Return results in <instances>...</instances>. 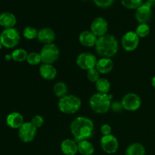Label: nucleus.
Returning a JSON list of instances; mask_svg holds the SVG:
<instances>
[{"instance_id": "nucleus-1", "label": "nucleus", "mask_w": 155, "mask_h": 155, "mask_svg": "<svg viewBox=\"0 0 155 155\" xmlns=\"http://www.w3.org/2000/svg\"><path fill=\"white\" fill-rule=\"evenodd\" d=\"M70 130L74 140L78 143L92 137L94 133V124L89 118L77 117L71 122Z\"/></svg>"}, {"instance_id": "nucleus-2", "label": "nucleus", "mask_w": 155, "mask_h": 155, "mask_svg": "<svg viewBox=\"0 0 155 155\" xmlns=\"http://www.w3.org/2000/svg\"><path fill=\"white\" fill-rule=\"evenodd\" d=\"M95 51L102 58L114 57L119 50V42L114 36L106 34L98 37L95 44Z\"/></svg>"}, {"instance_id": "nucleus-3", "label": "nucleus", "mask_w": 155, "mask_h": 155, "mask_svg": "<svg viewBox=\"0 0 155 155\" xmlns=\"http://www.w3.org/2000/svg\"><path fill=\"white\" fill-rule=\"evenodd\" d=\"M113 96L110 94L100 92L93 94L89 98V105L95 113L98 114H106L110 110Z\"/></svg>"}, {"instance_id": "nucleus-4", "label": "nucleus", "mask_w": 155, "mask_h": 155, "mask_svg": "<svg viewBox=\"0 0 155 155\" xmlns=\"http://www.w3.org/2000/svg\"><path fill=\"white\" fill-rule=\"evenodd\" d=\"M82 105L81 100L74 95H67L59 98L58 107L61 113L65 114H74L79 111Z\"/></svg>"}, {"instance_id": "nucleus-5", "label": "nucleus", "mask_w": 155, "mask_h": 155, "mask_svg": "<svg viewBox=\"0 0 155 155\" xmlns=\"http://www.w3.org/2000/svg\"><path fill=\"white\" fill-rule=\"evenodd\" d=\"M21 36L19 31L15 27L5 29L0 33V41L5 48H15L18 45Z\"/></svg>"}, {"instance_id": "nucleus-6", "label": "nucleus", "mask_w": 155, "mask_h": 155, "mask_svg": "<svg viewBox=\"0 0 155 155\" xmlns=\"http://www.w3.org/2000/svg\"><path fill=\"white\" fill-rule=\"evenodd\" d=\"M40 55L42 64H53L60 57V50L55 44H47L41 49Z\"/></svg>"}, {"instance_id": "nucleus-7", "label": "nucleus", "mask_w": 155, "mask_h": 155, "mask_svg": "<svg viewBox=\"0 0 155 155\" xmlns=\"http://www.w3.org/2000/svg\"><path fill=\"white\" fill-rule=\"evenodd\" d=\"M97 61L96 56L90 52L80 53L76 60V63L79 68L87 71L95 68Z\"/></svg>"}, {"instance_id": "nucleus-8", "label": "nucleus", "mask_w": 155, "mask_h": 155, "mask_svg": "<svg viewBox=\"0 0 155 155\" xmlns=\"http://www.w3.org/2000/svg\"><path fill=\"white\" fill-rule=\"evenodd\" d=\"M37 133V129L31 122H24L18 129V137L24 143H29L34 140Z\"/></svg>"}, {"instance_id": "nucleus-9", "label": "nucleus", "mask_w": 155, "mask_h": 155, "mask_svg": "<svg viewBox=\"0 0 155 155\" xmlns=\"http://www.w3.org/2000/svg\"><path fill=\"white\" fill-rule=\"evenodd\" d=\"M123 107L128 111H136L142 105L141 98L136 93H127L121 100Z\"/></svg>"}, {"instance_id": "nucleus-10", "label": "nucleus", "mask_w": 155, "mask_h": 155, "mask_svg": "<svg viewBox=\"0 0 155 155\" xmlns=\"http://www.w3.org/2000/svg\"><path fill=\"white\" fill-rule=\"evenodd\" d=\"M139 44V37L135 31H127L121 39L123 48L127 51H135Z\"/></svg>"}, {"instance_id": "nucleus-11", "label": "nucleus", "mask_w": 155, "mask_h": 155, "mask_svg": "<svg viewBox=\"0 0 155 155\" xmlns=\"http://www.w3.org/2000/svg\"><path fill=\"white\" fill-rule=\"evenodd\" d=\"M100 145L103 151L109 154L116 153L119 148V142L117 139L112 134L102 136L100 140Z\"/></svg>"}, {"instance_id": "nucleus-12", "label": "nucleus", "mask_w": 155, "mask_h": 155, "mask_svg": "<svg viewBox=\"0 0 155 155\" xmlns=\"http://www.w3.org/2000/svg\"><path fill=\"white\" fill-rule=\"evenodd\" d=\"M90 29L91 31L97 37H101L107 34V30H108V23L104 18L98 17L92 21Z\"/></svg>"}, {"instance_id": "nucleus-13", "label": "nucleus", "mask_w": 155, "mask_h": 155, "mask_svg": "<svg viewBox=\"0 0 155 155\" xmlns=\"http://www.w3.org/2000/svg\"><path fill=\"white\" fill-rule=\"evenodd\" d=\"M151 6L146 2L136 9L135 16L136 21L140 24H148L151 21Z\"/></svg>"}, {"instance_id": "nucleus-14", "label": "nucleus", "mask_w": 155, "mask_h": 155, "mask_svg": "<svg viewBox=\"0 0 155 155\" xmlns=\"http://www.w3.org/2000/svg\"><path fill=\"white\" fill-rule=\"evenodd\" d=\"M37 39L40 43L44 44V45L53 43L55 39V33L52 29L44 27L38 31Z\"/></svg>"}, {"instance_id": "nucleus-15", "label": "nucleus", "mask_w": 155, "mask_h": 155, "mask_svg": "<svg viewBox=\"0 0 155 155\" xmlns=\"http://www.w3.org/2000/svg\"><path fill=\"white\" fill-rule=\"evenodd\" d=\"M24 123V117L19 112H12L6 117V124L14 130H18Z\"/></svg>"}, {"instance_id": "nucleus-16", "label": "nucleus", "mask_w": 155, "mask_h": 155, "mask_svg": "<svg viewBox=\"0 0 155 155\" xmlns=\"http://www.w3.org/2000/svg\"><path fill=\"white\" fill-rule=\"evenodd\" d=\"M61 150L64 155H76L78 152V143L75 140L66 139L61 143Z\"/></svg>"}, {"instance_id": "nucleus-17", "label": "nucleus", "mask_w": 155, "mask_h": 155, "mask_svg": "<svg viewBox=\"0 0 155 155\" xmlns=\"http://www.w3.org/2000/svg\"><path fill=\"white\" fill-rule=\"evenodd\" d=\"M98 37L91 30H84L79 36L80 44L86 47L95 46Z\"/></svg>"}, {"instance_id": "nucleus-18", "label": "nucleus", "mask_w": 155, "mask_h": 155, "mask_svg": "<svg viewBox=\"0 0 155 155\" xmlns=\"http://www.w3.org/2000/svg\"><path fill=\"white\" fill-rule=\"evenodd\" d=\"M39 72L41 77L45 80H53L57 76V70L53 64H42L39 66Z\"/></svg>"}, {"instance_id": "nucleus-19", "label": "nucleus", "mask_w": 155, "mask_h": 155, "mask_svg": "<svg viewBox=\"0 0 155 155\" xmlns=\"http://www.w3.org/2000/svg\"><path fill=\"white\" fill-rule=\"evenodd\" d=\"M100 74H107L111 72L114 68V62L109 58H101L98 60L95 67Z\"/></svg>"}, {"instance_id": "nucleus-20", "label": "nucleus", "mask_w": 155, "mask_h": 155, "mask_svg": "<svg viewBox=\"0 0 155 155\" xmlns=\"http://www.w3.org/2000/svg\"><path fill=\"white\" fill-rule=\"evenodd\" d=\"M17 23V18L11 12H3L0 14V26L5 29L12 28Z\"/></svg>"}, {"instance_id": "nucleus-21", "label": "nucleus", "mask_w": 155, "mask_h": 155, "mask_svg": "<svg viewBox=\"0 0 155 155\" xmlns=\"http://www.w3.org/2000/svg\"><path fill=\"white\" fill-rule=\"evenodd\" d=\"M78 152L82 155H92L95 152L93 144L89 140L78 142Z\"/></svg>"}, {"instance_id": "nucleus-22", "label": "nucleus", "mask_w": 155, "mask_h": 155, "mask_svg": "<svg viewBox=\"0 0 155 155\" xmlns=\"http://www.w3.org/2000/svg\"><path fill=\"white\" fill-rule=\"evenodd\" d=\"M126 155H145V148L139 142L130 144L126 149Z\"/></svg>"}, {"instance_id": "nucleus-23", "label": "nucleus", "mask_w": 155, "mask_h": 155, "mask_svg": "<svg viewBox=\"0 0 155 155\" xmlns=\"http://www.w3.org/2000/svg\"><path fill=\"white\" fill-rule=\"evenodd\" d=\"M68 86L64 82H58L53 86L54 94L59 98H63L64 96L68 95Z\"/></svg>"}, {"instance_id": "nucleus-24", "label": "nucleus", "mask_w": 155, "mask_h": 155, "mask_svg": "<svg viewBox=\"0 0 155 155\" xmlns=\"http://www.w3.org/2000/svg\"><path fill=\"white\" fill-rule=\"evenodd\" d=\"M95 88L98 92L103 94H108L110 89V83L105 78H100L95 83Z\"/></svg>"}, {"instance_id": "nucleus-25", "label": "nucleus", "mask_w": 155, "mask_h": 155, "mask_svg": "<svg viewBox=\"0 0 155 155\" xmlns=\"http://www.w3.org/2000/svg\"><path fill=\"white\" fill-rule=\"evenodd\" d=\"M29 53L25 49L23 48H17L14 50L12 53V60L16 62H23L24 61H27V56Z\"/></svg>"}, {"instance_id": "nucleus-26", "label": "nucleus", "mask_w": 155, "mask_h": 155, "mask_svg": "<svg viewBox=\"0 0 155 155\" xmlns=\"http://www.w3.org/2000/svg\"><path fill=\"white\" fill-rule=\"evenodd\" d=\"M151 28L148 24H140L136 29V33L139 38H145L149 35Z\"/></svg>"}, {"instance_id": "nucleus-27", "label": "nucleus", "mask_w": 155, "mask_h": 155, "mask_svg": "<svg viewBox=\"0 0 155 155\" xmlns=\"http://www.w3.org/2000/svg\"><path fill=\"white\" fill-rule=\"evenodd\" d=\"M27 62L32 66H36V65L39 64L42 62L40 53L35 52V51L29 53L27 58Z\"/></svg>"}, {"instance_id": "nucleus-28", "label": "nucleus", "mask_w": 155, "mask_h": 155, "mask_svg": "<svg viewBox=\"0 0 155 155\" xmlns=\"http://www.w3.org/2000/svg\"><path fill=\"white\" fill-rule=\"evenodd\" d=\"M38 31L36 28L33 27H25L23 31V36L25 39H29V40H33V39H37Z\"/></svg>"}, {"instance_id": "nucleus-29", "label": "nucleus", "mask_w": 155, "mask_h": 155, "mask_svg": "<svg viewBox=\"0 0 155 155\" xmlns=\"http://www.w3.org/2000/svg\"><path fill=\"white\" fill-rule=\"evenodd\" d=\"M121 3L128 9H137L143 4V0H121Z\"/></svg>"}, {"instance_id": "nucleus-30", "label": "nucleus", "mask_w": 155, "mask_h": 155, "mask_svg": "<svg viewBox=\"0 0 155 155\" xmlns=\"http://www.w3.org/2000/svg\"><path fill=\"white\" fill-rule=\"evenodd\" d=\"M87 78L92 83H96L101 77H100V73L96 70V68L89 70L87 71Z\"/></svg>"}, {"instance_id": "nucleus-31", "label": "nucleus", "mask_w": 155, "mask_h": 155, "mask_svg": "<svg viewBox=\"0 0 155 155\" xmlns=\"http://www.w3.org/2000/svg\"><path fill=\"white\" fill-rule=\"evenodd\" d=\"M31 124L36 127V129H39L42 127L44 124V119L40 115H35L31 120Z\"/></svg>"}, {"instance_id": "nucleus-32", "label": "nucleus", "mask_w": 155, "mask_h": 155, "mask_svg": "<svg viewBox=\"0 0 155 155\" xmlns=\"http://www.w3.org/2000/svg\"><path fill=\"white\" fill-rule=\"evenodd\" d=\"M114 0H93L95 4L100 8H108L113 4Z\"/></svg>"}, {"instance_id": "nucleus-33", "label": "nucleus", "mask_w": 155, "mask_h": 155, "mask_svg": "<svg viewBox=\"0 0 155 155\" xmlns=\"http://www.w3.org/2000/svg\"><path fill=\"white\" fill-rule=\"evenodd\" d=\"M124 109L122 105V103H121V101H114L111 102V104H110V110H111L112 111L114 112H120L121 110Z\"/></svg>"}, {"instance_id": "nucleus-34", "label": "nucleus", "mask_w": 155, "mask_h": 155, "mask_svg": "<svg viewBox=\"0 0 155 155\" xmlns=\"http://www.w3.org/2000/svg\"><path fill=\"white\" fill-rule=\"evenodd\" d=\"M100 132H101V135L103 136H109V135H111L112 129L109 124H103L102 126L100 128Z\"/></svg>"}, {"instance_id": "nucleus-35", "label": "nucleus", "mask_w": 155, "mask_h": 155, "mask_svg": "<svg viewBox=\"0 0 155 155\" xmlns=\"http://www.w3.org/2000/svg\"><path fill=\"white\" fill-rule=\"evenodd\" d=\"M147 2L152 7H155V0H147Z\"/></svg>"}, {"instance_id": "nucleus-36", "label": "nucleus", "mask_w": 155, "mask_h": 155, "mask_svg": "<svg viewBox=\"0 0 155 155\" xmlns=\"http://www.w3.org/2000/svg\"><path fill=\"white\" fill-rule=\"evenodd\" d=\"M5 58L6 61H10V60H12V54H6L5 56Z\"/></svg>"}, {"instance_id": "nucleus-37", "label": "nucleus", "mask_w": 155, "mask_h": 155, "mask_svg": "<svg viewBox=\"0 0 155 155\" xmlns=\"http://www.w3.org/2000/svg\"><path fill=\"white\" fill-rule=\"evenodd\" d=\"M151 86L155 89V76L153 77V78L151 79Z\"/></svg>"}, {"instance_id": "nucleus-38", "label": "nucleus", "mask_w": 155, "mask_h": 155, "mask_svg": "<svg viewBox=\"0 0 155 155\" xmlns=\"http://www.w3.org/2000/svg\"><path fill=\"white\" fill-rule=\"evenodd\" d=\"M2 42H1V41H0V50L2 49Z\"/></svg>"}]
</instances>
